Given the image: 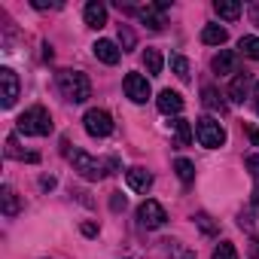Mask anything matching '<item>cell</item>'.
Wrapping results in <instances>:
<instances>
[{
    "label": "cell",
    "instance_id": "33",
    "mask_svg": "<svg viewBox=\"0 0 259 259\" xmlns=\"http://www.w3.org/2000/svg\"><path fill=\"white\" fill-rule=\"evenodd\" d=\"M49 7H55L52 0H34V10H49Z\"/></svg>",
    "mask_w": 259,
    "mask_h": 259
},
{
    "label": "cell",
    "instance_id": "27",
    "mask_svg": "<svg viewBox=\"0 0 259 259\" xmlns=\"http://www.w3.org/2000/svg\"><path fill=\"white\" fill-rule=\"evenodd\" d=\"M171 70L180 76V79H189V61L183 55H171Z\"/></svg>",
    "mask_w": 259,
    "mask_h": 259
},
{
    "label": "cell",
    "instance_id": "19",
    "mask_svg": "<svg viewBox=\"0 0 259 259\" xmlns=\"http://www.w3.org/2000/svg\"><path fill=\"white\" fill-rule=\"evenodd\" d=\"M201 101H204L207 110H220V113H226V101H223V95H220L213 85H204V89H201Z\"/></svg>",
    "mask_w": 259,
    "mask_h": 259
},
{
    "label": "cell",
    "instance_id": "24",
    "mask_svg": "<svg viewBox=\"0 0 259 259\" xmlns=\"http://www.w3.org/2000/svg\"><path fill=\"white\" fill-rule=\"evenodd\" d=\"M174 171H177V177H180L183 183H192V180H195V165H192L189 159H177V162H174Z\"/></svg>",
    "mask_w": 259,
    "mask_h": 259
},
{
    "label": "cell",
    "instance_id": "12",
    "mask_svg": "<svg viewBox=\"0 0 259 259\" xmlns=\"http://www.w3.org/2000/svg\"><path fill=\"white\" fill-rule=\"evenodd\" d=\"M125 180H128V186H132L135 192H147V189L153 186V174H150L147 168H141V165H138V168H128V171H125Z\"/></svg>",
    "mask_w": 259,
    "mask_h": 259
},
{
    "label": "cell",
    "instance_id": "36",
    "mask_svg": "<svg viewBox=\"0 0 259 259\" xmlns=\"http://www.w3.org/2000/svg\"><path fill=\"white\" fill-rule=\"evenodd\" d=\"M250 259H259V238H256L253 247H250Z\"/></svg>",
    "mask_w": 259,
    "mask_h": 259
},
{
    "label": "cell",
    "instance_id": "4",
    "mask_svg": "<svg viewBox=\"0 0 259 259\" xmlns=\"http://www.w3.org/2000/svg\"><path fill=\"white\" fill-rule=\"evenodd\" d=\"M70 156V165H73V171L82 177V180H104V162H98L95 156H89L85 150H73V153H67Z\"/></svg>",
    "mask_w": 259,
    "mask_h": 259
},
{
    "label": "cell",
    "instance_id": "30",
    "mask_svg": "<svg viewBox=\"0 0 259 259\" xmlns=\"http://www.w3.org/2000/svg\"><path fill=\"white\" fill-rule=\"evenodd\" d=\"M110 210H116V213L125 210V195H122V192H113V195H110Z\"/></svg>",
    "mask_w": 259,
    "mask_h": 259
},
{
    "label": "cell",
    "instance_id": "37",
    "mask_svg": "<svg viewBox=\"0 0 259 259\" xmlns=\"http://www.w3.org/2000/svg\"><path fill=\"white\" fill-rule=\"evenodd\" d=\"M82 232H85V235H89V238H92V235H98V229H95V226H92V223H85V226H82Z\"/></svg>",
    "mask_w": 259,
    "mask_h": 259
},
{
    "label": "cell",
    "instance_id": "23",
    "mask_svg": "<svg viewBox=\"0 0 259 259\" xmlns=\"http://www.w3.org/2000/svg\"><path fill=\"white\" fill-rule=\"evenodd\" d=\"M171 125H174V135H177V144H180V147H189V144H192V125H189L186 119H174Z\"/></svg>",
    "mask_w": 259,
    "mask_h": 259
},
{
    "label": "cell",
    "instance_id": "32",
    "mask_svg": "<svg viewBox=\"0 0 259 259\" xmlns=\"http://www.w3.org/2000/svg\"><path fill=\"white\" fill-rule=\"evenodd\" d=\"M238 226H241V229H253V220H250V213H247V210L238 217Z\"/></svg>",
    "mask_w": 259,
    "mask_h": 259
},
{
    "label": "cell",
    "instance_id": "14",
    "mask_svg": "<svg viewBox=\"0 0 259 259\" xmlns=\"http://www.w3.org/2000/svg\"><path fill=\"white\" fill-rule=\"evenodd\" d=\"M250 85H253V79H250L247 70H244V73H235V79H232V85H229L232 104H244V98L250 95Z\"/></svg>",
    "mask_w": 259,
    "mask_h": 259
},
{
    "label": "cell",
    "instance_id": "7",
    "mask_svg": "<svg viewBox=\"0 0 259 259\" xmlns=\"http://www.w3.org/2000/svg\"><path fill=\"white\" fill-rule=\"evenodd\" d=\"M16 101H19V76L10 67H0V104H4V110H10L16 107Z\"/></svg>",
    "mask_w": 259,
    "mask_h": 259
},
{
    "label": "cell",
    "instance_id": "8",
    "mask_svg": "<svg viewBox=\"0 0 259 259\" xmlns=\"http://www.w3.org/2000/svg\"><path fill=\"white\" fill-rule=\"evenodd\" d=\"M122 85H125V95L132 98L135 104H147V101H150V82H147V76H141V73H128Z\"/></svg>",
    "mask_w": 259,
    "mask_h": 259
},
{
    "label": "cell",
    "instance_id": "34",
    "mask_svg": "<svg viewBox=\"0 0 259 259\" xmlns=\"http://www.w3.org/2000/svg\"><path fill=\"white\" fill-rule=\"evenodd\" d=\"M250 19H253V25H259V4L250 7Z\"/></svg>",
    "mask_w": 259,
    "mask_h": 259
},
{
    "label": "cell",
    "instance_id": "28",
    "mask_svg": "<svg viewBox=\"0 0 259 259\" xmlns=\"http://www.w3.org/2000/svg\"><path fill=\"white\" fill-rule=\"evenodd\" d=\"M119 43H122V52H132L135 49V34L128 25H119Z\"/></svg>",
    "mask_w": 259,
    "mask_h": 259
},
{
    "label": "cell",
    "instance_id": "38",
    "mask_svg": "<svg viewBox=\"0 0 259 259\" xmlns=\"http://www.w3.org/2000/svg\"><path fill=\"white\" fill-rule=\"evenodd\" d=\"M253 104H256V113H259V82L253 85Z\"/></svg>",
    "mask_w": 259,
    "mask_h": 259
},
{
    "label": "cell",
    "instance_id": "16",
    "mask_svg": "<svg viewBox=\"0 0 259 259\" xmlns=\"http://www.w3.org/2000/svg\"><path fill=\"white\" fill-rule=\"evenodd\" d=\"M7 156H10V159H19V162H31V165H37V162H40V156H37V153H25V150L19 147L16 135H10V138H7Z\"/></svg>",
    "mask_w": 259,
    "mask_h": 259
},
{
    "label": "cell",
    "instance_id": "15",
    "mask_svg": "<svg viewBox=\"0 0 259 259\" xmlns=\"http://www.w3.org/2000/svg\"><path fill=\"white\" fill-rule=\"evenodd\" d=\"M82 16H85V25H89V28H95V31H101V28L107 25V7H104V4H98V0L85 4Z\"/></svg>",
    "mask_w": 259,
    "mask_h": 259
},
{
    "label": "cell",
    "instance_id": "3",
    "mask_svg": "<svg viewBox=\"0 0 259 259\" xmlns=\"http://www.w3.org/2000/svg\"><path fill=\"white\" fill-rule=\"evenodd\" d=\"M195 138H198L201 147L220 150V147L226 144V128H223L213 116H201V119H195Z\"/></svg>",
    "mask_w": 259,
    "mask_h": 259
},
{
    "label": "cell",
    "instance_id": "13",
    "mask_svg": "<svg viewBox=\"0 0 259 259\" xmlns=\"http://www.w3.org/2000/svg\"><path fill=\"white\" fill-rule=\"evenodd\" d=\"M92 52H95V58L104 61V64H116V61L122 58V49H119L113 40H98V43L92 46Z\"/></svg>",
    "mask_w": 259,
    "mask_h": 259
},
{
    "label": "cell",
    "instance_id": "25",
    "mask_svg": "<svg viewBox=\"0 0 259 259\" xmlns=\"http://www.w3.org/2000/svg\"><path fill=\"white\" fill-rule=\"evenodd\" d=\"M238 49H241L247 58L259 61V37H241V40H238Z\"/></svg>",
    "mask_w": 259,
    "mask_h": 259
},
{
    "label": "cell",
    "instance_id": "26",
    "mask_svg": "<svg viewBox=\"0 0 259 259\" xmlns=\"http://www.w3.org/2000/svg\"><path fill=\"white\" fill-rule=\"evenodd\" d=\"M210 259H238V250H235V244H229V241H220Z\"/></svg>",
    "mask_w": 259,
    "mask_h": 259
},
{
    "label": "cell",
    "instance_id": "1",
    "mask_svg": "<svg viewBox=\"0 0 259 259\" xmlns=\"http://www.w3.org/2000/svg\"><path fill=\"white\" fill-rule=\"evenodd\" d=\"M58 92L70 104H85L92 98V82L82 70H58Z\"/></svg>",
    "mask_w": 259,
    "mask_h": 259
},
{
    "label": "cell",
    "instance_id": "29",
    "mask_svg": "<svg viewBox=\"0 0 259 259\" xmlns=\"http://www.w3.org/2000/svg\"><path fill=\"white\" fill-rule=\"evenodd\" d=\"M195 223H198V229H201L204 235H217V226L210 223V217H207V213H195Z\"/></svg>",
    "mask_w": 259,
    "mask_h": 259
},
{
    "label": "cell",
    "instance_id": "10",
    "mask_svg": "<svg viewBox=\"0 0 259 259\" xmlns=\"http://www.w3.org/2000/svg\"><path fill=\"white\" fill-rule=\"evenodd\" d=\"M210 67H213V73H220V76H229V73H241V70H238V55H235V52H229V49H220V52L213 55Z\"/></svg>",
    "mask_w": 259,
    "mask_h": 259
},
{
    "label": "cell",
    "instance_id": "17",
    "mask_svg": "<svg viewBox=\"0 0 259 259\" xmlns=\"http://www.w3.org/2000/svg\"><path fill=\"white\" fill-rule=\"evenodd\" d=\"M226 40H229V31H226V28H220V25H204L201 43H207V46H223Z\"/></svg>",
    "mask_w": 259,
    "mask_h": 259
},
{
    "label": "cell",
    "instance_id": "2",
    "mask_svg": "<svg viewBox=\"0 0 259 259\" xmlns=\"http://www.w3.org/2000/svg\"><path fill=\"white\" fill-rule=\"evenodd\" d=\"M19 132L28 135V138H46L52 135V116L46 107H28L22 116H19Z\"/></svg>",
    "mask_w": 259,
    "mask_h": 259
},
{
    "label": "cell",
    "instance_id": "6",
    "mask_svg": "<svg viewBox=\"0 0 259 259\" xmlns=\"http://www.w3.org/2000/svg\"><path fill=\"white\" fill-rule=\"evenodd\" d=\"M165 220H168L165 207H162L159 201H153V198H147V201L138 207V223H141L144 229H162Z\"/></svg>",
    "mask_w": 259,
    "mask_h": 259
},
{
    "label": "cell",
    "instance_id": "9",
    "mask_svg": "<svg viewBox=\"0 0 259 259\" xmlns=\"http://www.w3.org/2000/svg\"><path fill=\"white\" fill-rule=\"evenodd\" d=\"M165 10H168V4H147V7H138L135 13L147 22L150 31H162V28H165V19H162Z\"/></svg>",
    "mask_w": 259,
    "mask_h": 259
},
{
    "label": "cell",
    "instance_id": "20",
    "mask_svg": "<svg viewBox=\"0 0 259 259\" xmlns=\"http://www.w3.org/2000/svg\"><path fill=\"white\" fill-rule=\"evenodd\" d=\"M162 64H165V58H162L159 49H147V52H144V67H147L150 76H159V73H162Z\"/></svg>",
    "mask_w": 259,
    "mask_h": 259
},
{
    "label": "cell",
    "instance_id": "39",
    "mask_svg": "<svg viewBox=\"0 0 259 259\" xmlns=\"http://www.w3.org/2000/svg\"><path fill=\"white\" fill-rule=\"evenodd\" d=\"M250 141H253V144L259 147V132H256V128H250Z\"/></svg>",
    "mask_w": 259,
    "mask_h": 259
},
{
    "label": "cell",
    "instance_id": "11",
    "mask_svg": "<svg viewBox=\"0 0 259 259\" xmlns=\"http://www.w3.org/2000/svg\"><path fill=\"white\" fill-rule=\"evenodd\" d=\"M156 107H159L165 116H177V113L183 110V98H180V92H171V89H165V92H159V98H156Z\"/></svg>",
    "mask_w": 259,
    "mask_h": 259
},
{
    "label": "cell",
    "instance_id": "21",
    "mask_svg": "<svg viewBox=\"0 0 259 259\" xmlns=\"http://www.w3.org/2000/svg\"><path fill=\"white\" fill-rule=\"evenodd\" d=\"M162 244H165V253H168L171 259H195V253H192L183 241H171V238H168V241H162Z\"/></svg>",
    "mask_w": 259,
    "mask_h": 259
},
{
    "label": "cell",
    "instance_id": "35",
    "mask_svg": "<svg viewBox=\"0 0 259 259\" xmlns=\"http://www.w3.org/2000/svg\"><path fill=\"white\" fill-rule=\"evenodd\" d=\"M40 186H43V189H52V186H55V177H43Z\"/></svg>",
    "mask_w": 259,
    "mask_h": 259
},
{
    "label": "cell",
    "instance_id": "22",
    "mask_svg": "<svg viewBox=\"0 0 259 259\" xmlns=\"http://www.w3.org/2000/svg\"><path fill=\"white\" fill-rule=\"evenodd\" d=\"M213 10H217V16H223V19H229V22L241 16V4H235V0H217Z\"/></svg>",
    "mask_w": 259,
    "mask_h": 259
},
{
    "label": "cell",
    "instance_id": "18",
    "mask_svg": "<svg viewBox=\"0 0 259 259\" xmlns=\"http://www.w3.org/2000/svg\"><path fill=\"white\" fill-rule=\"evenodd\" d=\"M0 204H4V213H7V217H19V210H22L19 195L13 192V186H4V189H0Z\"/></svg>",
    "mask_w": 259,
    "mask_h": 259
},
{
    "label": "cell",
    "instance_id": "5",
    "mask_svg": "<svg viewBox=\"0 0 259 259\" xmlns=\"http://www.w3.org/2000/svg\"><path fill=\"white\" fill-rule=\"evenodd\" d=\"M82 122H85V132H89L92 138H107V135L113 132L110 113H107V110H98V107H92V110L82 116Z\"/></svg>",
    "mask_w": 259,
    "mask_h": 259
},
{
    "label": "cell",
    "instance_id": "31",
    "mask_svg": "<svg viewBox=\"0 0 259 259\" xmlns=\"http://www.w3.org/2000/svg\"><path fill=\"white\" fill-rule=\"evenodd\" d=\"M244 165H247V171L259 180V156H247V162H244Z\"/></svg>",
    "mask_w": 259,
    "mask_h": 259
}]
</instances>
